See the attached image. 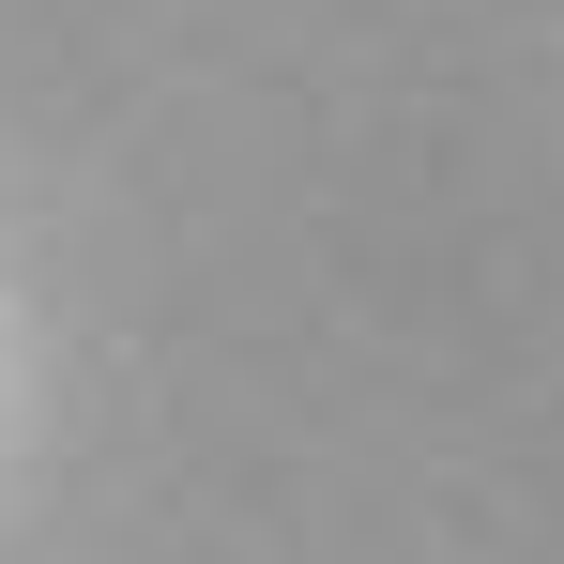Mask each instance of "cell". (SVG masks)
Segmentation results:
<instances>
[]
</instances>
